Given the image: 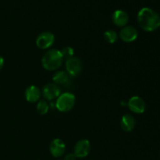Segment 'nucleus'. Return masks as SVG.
<instances>
[{
	"instance_id": "nucleus-1",
	"label": "nucleus",
	"mask_w": 160,
	"mask_h": 160,
	"mask_svg": "<svg viewBox=\"0 0 160 160\" xmlns=\"http://www.w3.org/2000/svg\"><path fill=\"white\" fill-rule=\"evenodd\" d=\"M137 20L141 28L148 32L156 31L160 27L159 14L151 8H142L138 13Z\"/></svg>"
},
{
	"instance_id": "nucleus-2",
	"label": "nucleus",
	"mask_w": 160,
	"mask_h": 160,
	"mask_svg": "<svg viewBox=\"0 0 160 160\" xmlns=\"http://www.w3.org/2000/svg\"><path fill=\"white\" fill-rule=\"evenodd\" d=\"M62 58L61 52L59 50L53 48L48 50L45 53L42 59V67L48 71H53L61 67L62 63Z\"/></svg>"
},
{
	"instance_id": "nucleus-3",
	"label": "nucleus",
	"mask_w": 160,
	"mask_h": 160,
	"mask_svg": "<svg viewBox=\"0 0 160 160\" xmlns=\"http://www.w3.org/2000/svg\"><path fill=\"white\" fill-rule=\"evenodd\" d=\"M76 102V97L71 92L60 94L56 102V107L59 112H67L73 108Z\"/></svg>"
},
{
	"instance_id": "nucleus-4",
	"label": "nucleus",
	"mask_w": 160,
	"mask_h": 160,
	"mask_svg": "<svg viewBox=\"0 0 160 160\" xmlns=\"http://www.w3.org/2000/svg\"><path fill=\"white\" fill-rule=\"evenodd\" d=\"M66 70L68 75L72 78L78 77L82 70V64L81 60L77 57H72L66 61Z\"/></svg>"
},
{
	"instance_id": "nucleus-5",
	"label": "nucleus",
	"mask_w": 160,
	"mask_h": 160,
	"mask_svg": "<svg viewBox=\"0 0 160 160\" xmlns=\"http://www.w3.org/2000/svg\"><path fill=\"white\" fill-rule=\"evenodd\" d=\"M55 42V35L49 31L41 33L36 38V45L41 49L50 48Z\"/></svg>"
},
{
	"instance_id": "nucleus-6",
	"label": "nucleus",
	"mask_w": 160,
	"mask_h": 160,
	"mask_svg": "<svg viewBox=\"0 0 160 160\" xmlns=\"http://www.w3.org/2000/svg\"><path fill=\"white\" fill-rule=\"evenodd\" d=\"M90 151V142L87 139H81L75 144L74 148H73V154L77 158H85L88 156Z\"/></svg>"
},
{
	"instance_id": "nucleus-7",
	"label": "nucleus",
	"mask_w": 160,
	"mask_h": 160,
	"mask_svg": "<svg viewBox=\"0 0 160 160\" xmlns=\"http://www.w3.org/2000/svg\"><path fill=\"white\" fill-rule=\"evenodd\" d=\"M61 90L59 87L54 83H49L45 84L42 91V95L44 98L48 101L57 98L60 95Z\"/></svg>"
},
{
	"instance_id": "nucleus-8",
	"label": "nucleus",
	"mask_w": 160,
	"mask_h": 160,
	"mask_svg": "<svg viewBox=\"0 0 160 160\" xmlns=\"http://www.w3.org/2000/svg\"><path fill=\"white\" fill-rule=\"evenodd\" d=\"M128 106L131 112L137 114L143 113L145 110V102L143 98L139 96H133L129 99Z\"/></svg>"
},
{
	"instance_id": "nucleus-9",
	"label": "nucleus",
	"mask_w": 160,
	"mask_h": 160,
	"mask_svg": "<svg viewBox=\"0 0 160 160\" xmlns=\"http://www.w3.org/2000/svg\"><path fill=\"white\" fill-rule=\"evenodd\" d=\"M49 151L52 156L55 158H59L63 156L66 151V145L62 140L56 138L52 141L49 145Z\"/></svg>"
},
{
	"instance_id": "nucleus-10",
	"label": "nucleus",
	"mask_w": 160,
	"mask_h": 160,
	"mask_svg": "<svg viewBox=\"0 0 160 160\" xmlns=\"http://www.w3.org/2000/svg\"><path fill=\"white\" fill-rule=\"evenodd\" d=\"M138 36L137 29L133 26H125L120 30V38L124 42H132L137 39Z\"/></svg>"
},
{
	"instance_id": "nucleus-11",
	"label": "nucleus",
	"mask_w": 160,
	"mask_h": 160,
	"mask_svg": "<svg viewBox=\"0 0 160 160\" xmlns=\"http://www.w3.org/2000/svg\"><path fill=\"white\" fill-rule=\"evenodd\" d=\"M112 23L117 27L123 28L127 26V24L129 22V16L125 11L121 9H117L114 11L112 15Z\"/></svg>"
},
{
	"instance_id": "nucleus-12",
	"label": "nucleus",
	"mask_w": 160,
	"mask_h": 160,
	"mask_svg": "<svg viewBox=\"0 0 160 160\" xmlns=\"http://www.w3.org/2000/svg\"><path fill=\"white\" fill-rule=\"evenodd\" d=\"M25 98L28 102L34 103L40 100L42 96V92L40 89L35 85H30L25 90Z\"/></svg>"
},
{
	"instance_id": "nucleus-13",
	"label": "nucleus",
	"mask_w": 160,
	"mask_h": 160,
	"mask_svg": "<svg viewBox=\"0 0 160 160\" xmlns=\"http://www.w3.org/2000/svg\"><path fill=\"white\" fill-rule=\"evenodd\" d=\"M136 121L134 117L131 114H125L120 120V127L126 132H131L135 128Z\"/></svg>"
},
{
	"instance_id": "nucleus-14",
	"label": "nucleus",
	"mask_w": 160,
	"mask_h": 160,
	"mask_svg": "<svg viewBox=\"0 0 160 160\" xmlns=\"http://www.w3.org/2000/svg\"><path fill=\"white\" fill-rule=\"evenodd\" d=\"M69 80H70V76L68 75V73L62 70L56 72L52 76V81L56 85L67 84L69 82Z\"/></svg>"
},
{
	"instance_id": "nucleus-15",
	"label": "nucleus",
	"mask_w": 160,
	"mask_h": 160,
	"mask_svg": "<svg viewBox=\"0 0 160 160\" xmlns=\"http://www.w3.org/2000/svg\"><path fill=\"white\" fill-rule=\"evenodd\" d=\"M104 36V39L106 42H107L109 44H113L118 39V34L113 30H108L103 34Z\"/></svg>"
},
{
	"instance_id": "nucleus-16",
	"label": "nucleus",
	"mask_w": 160,
	"mask_h": 160,
	"mask_svg": "<svg viewBox=\"0 0 160 160\" xmlns=\"http://www.w3.org/2000/svg\"><path fill=\"white\" fill-rule=\"evenodd\" d=\"M36 109H37V112L40 115H45L48 112L49 106H48V102L45 100L42 99L39 100L37 104V106H36Z\"/></svg>"
},
{
	"instance_id": "nucleus-17",
	"label": "nucleus",
	"mask_w": 160,
	"mask_h": 160,
	"mask_svg": "<svg viewBox=\"0 0 160 160\" xmlns=\"http://www.w3.org/2000/svg\"><path fill=\"white\" fill-rule=\"evenodd\" d=\"M60 52L61 54H62V58L66 59H68L73 57V55H74V50H73V48L70 46L64 47Z\"/></svg>"
},
{
	"instance_id": "nucleus-18",
	"label": "nucleus",
	"mask_w": 160,
	"mask_h": 160,
	"mask_svg": "<svg viewBox=\"0 0 160 160\" xmlns=\"http://www.w3.org/2000/svg\"><path fill=\"white\" fill-rule=\"evenodd\" d=\"M77 157L73 153H68L64 157V160H76Z\"/></svg>"
},
{
	"instance_id": "nucleus-19",
	"label": "nucleus",
	"mask_w": 160,
	"mask_h": 160,
	"mask_svg": "<svg viewBox=\"0 0 160 160\" xmlns=\"http://www.w3.org/2000/svg\"><path fill=\"white\" fill-rule=\"evenodd\" d=\"M3 66H4V59H3V58L2 56H0V70H2Z\"/></svg>"
}]
</instances>
